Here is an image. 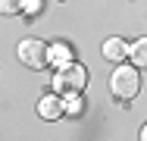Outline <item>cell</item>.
Wrapping results in <instances>:
<instances>
[{
	"instance_id": "obj_1",
	"label": "cell",
	"mask_w": 147,
	"mask_h": 141,
	"mask_svg": "<svg viewBox=\"0 0 147 141\" xmlns=\"http://www.w3.org/2000/svg\"><path fill=\"white\" fill-rule=\"evenodd\" d=\"M110 91L116 94L119 100H135L138 91H141V75H138V69L119 66L116 72L110 75Z\"/></svg>"
},
{
	"instance_id": "obj_2",
	"label": "cell",
	"mask_w": 147,
	"mask_h": 141,
	"mask_svg": "<svg viewBox=\"0 0 147 141\" xmlns=\"http://www.w3.org/2000/svg\"><path fill=\"white\" fill-rule=\"evenodd\" d=\"M53 85H57V91H63V94H78V91L88 85V72H85V66H78V63H66L57 75H53Z\"/></svg>"
},
{
	"instance_id": "obj_3",
	"label": "cell",
	"mask_w": 147,
	"mask_h": 141,
	"mask_svg": "<svg viewBox=\"0 0 147 141\" xmlns=\"http://www.w3.org/2000/svg\"><path fill=\"white\" fill-rule=\"evenodd\" d=\"M19 60H22L28 69H44V66L50 63V47H47L44 41H38V38H28V41L19 44Z\"/></svg>"
},
{
	"instance_id": "obj_4",
	"label": "cell",
	"mask_w": 147,
	"mask_h": 141,
	"mask_svg": "<svg viewBox=\"0 0 147 141\" xmlns=\"http://www.w3.org/2000/svg\"><path fill=\"white\" fill-rule=\"evenodd\" d=\"M63 110H66V104H63L59 94H44V97L38 100V113H41V119H59Z\"/></svg>"
},
{
	"instance_id": "obj_5",
	"label": "cell",
	"mask_w": 147,
	"mask_h": 141,
	"mask_svg": "<svg viewBox=\"0 0 147 141\" xmlns=\"http://www.w3.org/2000/svg\"><path fill=\"white\" fill-rule=\"evenodd\" d=\"M125 54H128V44H125L122 38H107V41H103V56H107V60L122 63V60H125Z\"/></svg>"
},
{
	"instance_id": "obj_6",
	"label": "cell",
	"mask_w": 147,
	"mask_h": 141,
	"mask_svg": "<svg viewBox=\"0 0 147 141\" xmlns=\"http://www.w3.org/2000/svg\"><path fill=\"white\" fill-rule=\"evenodd\" d=\"M128 56L135 60V66H141V69H147V38H141V41H135V47H128Z\"/></svg>"
},
{
	"instance_id": "obj_7",
	"label": "cell",
	"mask_w": 147,
	"mask_h": 141,
	"mask_svg": "<svg viewBox=\"0 0 147 141\" xmlns=\"http://www.w3.org/2000/svg\"><path fill=\"white\" fill-rule=\"evenodd\" d=\"M25 9V0H0V13L3 16H19Z\"/></svg>"
},
{
	"instance_id": "obj_8",
	"label": "cell",
	"mask_w": 147,
	"mask_h": 141,
	"mask_svg": "<svg viewBox=\"0 0 147 141\" xmlns=\"http://www.w3.org/2000/svg\"><path fill=\"white\" fill-rule=\"evenodd\" d=\"M63 104H66V110L72 113V116H78V113L85 110V104H82V97H78V94H69V97H66Z\"/></svg>"
},
{
	"instance_id": "obj_9",
	"label": "cell",
	"mask_w": 147,
	"mask_h": 141,
	"mask_svg": "<svg viewBox=\"0 0 147 141\" xmlns=\"http://www.w3.org/2000/svg\"><path fill=\"white\" fill-rule=\"evenodd\" d=\"M50 56H57L59 63H69V50H66V47H53V54Z\"/></svg>"
},
{
	"instance_id": "obj_10",
	"label": "cell",
	"mask_w": 147,
	"mask_h": 141,
	"mask_svg": "<svg viewBox=\"0 0 147 141\" xmlns=\"http://www.w3.org/2000/svg\"><path fill=\"white\" fill-rule=\"evenodd\" d=\"M141 141H147V122L141 125Z\"/></svg>"
}]
</instances>
